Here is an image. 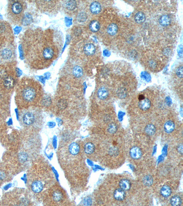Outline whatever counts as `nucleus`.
I'll return each instance as SVG.
<instances>
[{
    "mask_svg": "<svg viewBox=\"0 0 183 206\" xmlns=\"http://www.w3.org/2000/svg\"><path fill=\"white\" fill-rule=\"evenodd\" d=\"M175 128V124L173 121H169L165 123L164 129L165 132L168 133H171Z\"/></svg>",
    "mask_w": 183,
    "mask_h": 206,
    "instance_id": "2eb2a0df",
    "label": "nucleus"
},
{
    "mask_svg": "<svg viewBox=\"0 0 183 206\" xmlns=\"http://www.w3.org/2000/svg\"><path fill=\"white\" fill-rule=\"evenodd\" d=\"M156 129L155 126L153 124H148L147 125L145 128V132L148 135L153 136L156 132Z\"/></svg>",
    "mask_w": 183,
    "mask_h": 206,
    "instance_id": "6ab92c4d",
    "label": "nucleus"
},
{
    "mask_svg": "<svg viewBox=\"0 0 183 206\" xmlns=\"http://www.w3.org/2000/svg\"><path fill=\"white\" fill-rule=\"evenodd\" d=\"M84 204L85 205H91L92 204V200L90 198L85 199Z\"/></svg>",
    "mask_w": 183,
    "mask_h": 206,
    "instance_id": "e433bc0d",
    "label": "nucleus"
},
{
    "mask_svg": "<svg viewBox=\"0 0 183 206\" xmlns=\"http://www.w3.org/2000/svg\"><path fill=\"white\" fill-rule=\"evenodd\" d=\"M19 158L20 161L23 163L26 161L28 158V155L27 154L24 152H22L19 154Z\"/></svg>",
    "mask_w": 183,
    "mask_h": 206,
    "instance_id": "7c9ffc66",
    "label": "nucleus"
},
{
    "mask_svg": "<svg viewBox=\"0 0 183 206\" xmlns=\"http://www.w3.org/2000/svg\"><path fill=\"white\" fill-rule=\"evenodd\" d=\"M84 151L87 154H91L95 151V146L93 143H87L85 144L84 147Z\"/></svg>",
    "mask_w": 183,
    "mask_h": 206,
    "instance_id": "dca6fc26",
    "label": "nucleus"
},
{
    "mask_svg": "<svg viewBox=\"0 0 183 206\" xmlns=\"http://www.w3.org/2000/svg\"><path fill=\"white\" fill-rule=\"evenodd\" d=\"M151 105V101L148 99L145 98L139 102V107L143 110H147L149 109L150 108Z\"/></svg>",
    "mask_w": 183,
    "mask_h": 206,
    "instance_id": "0eeeda50",
    "label": "nucleus"
},
{
    "mask_svg": "<svg viewBox=\"0 0 183 206\" xmlns=\"http://www.w3.org/2000/svg\"><path fill=\"white\" fill-rule=\"evenodd\" d=\"M12 55V52L8 49H5L1 52V56L2 58L6 60L10 59Z\"/></svg>",
    "mask_w": 183,
    "mask_h": 206,
    "instance_id": "bb28decb",
    "label": "nucleus"
},
{
    "mask_svg": "<svg viewBox=\"0 0 183 206\" xmlns=\"http://www.w3.org/2000/svg\"><path fill=\"white\" fill-rule=\"evenodd\" d=\"M160 193L164 197H169L171 194V188L168 185H164L160 190Z\"/></svg>",
    "mask_w": 183,
    "mask_h": 206,
    "instance_id": "412c9836",
    "label": "nucleus"
},
{
    "mask_svg": "<svg viewBox=\"0 0 183 206\" xmlns=\"http://www.w3.org/2000/svg\"><path fill=\"white\" fill-rule=\"evenodd\" d=\"M120 187L124 191H128L131 187V183L129 180L122 179L119 183Z\"/></svg>",
    "mask_w": 183,
    "mask_h": 206,
    "instance_id": "ddd939ff",
    "label": "nucleus"
},
{
    "mask_svg": "<svg viewBox=\"0 0 183 206\" xmlns=\"http://www.w3.org/2000/svg\"><path fill=\"white\" fill-rule=\"evenodd\" d=\"M14 80L10 76H8L5 78L4 85L7 88H12L14 85Z\"/></svg>",
    "mask_w": 183,
    "mask_h": 206,
    "instance_id": "b1692460",
    "label": "nucleus"
},
{
    "mask_svg": "<svg viewBox=\"0 0 183 206\" xmlns=\"http://www.w3.org/2000/svg\"><path fill=\"white\" fill-rule=\"evenodd\" d=\"M23 6L21 3L15 2L13 3L11 7V11L14 14H19L21 13L23 10Z\"/></svg>",
    "mask_w": 183,
    "mask_h": 206,
    "instance_id": "6e6552de",
    "label": "nucleus"
},
{
    "mask_svg": "<svg viewBox=\"0 0 183 206\" xmlns=\"http://www.w3.org/2000/svg\"><path fill=\"white\" fill-rule=\"evenodd\" d=\"M131 158L134 159H138L141 158L142 155V150L138 147H133L131 148L130 151Z\"/></svg>",
    "mask_w": 183,
    "mask_h": 206,
    "instance_id": "20e7f679",
    "label": "nucleus"
},
{
    "mask_svg": "<svg viewBox=\"0 0 183 206\" xmlns=\"http://www.w3.org/2000/svg\"><path fill=\"white\" fill-rule=\"evenodd\" d=\"M183 67L180 66V67H179L177 69L176 71V73L177 75L179 78H181V79L183 78Z\"/></svg>",
    "mask_w": 183,
    "mask_h": 206,
    "instance_id": "72a5a7b5",
    "label": "nucleus"
},
{
    "mask_svg": "<svg viewBox=\"0 0 183 206\" xmlns=\"http://www.w3.org/2000/svg\"><path fill=\"white\" fill-rule=\"evenodd\" d=\"M40 88L37 83L32 80H26L20 85L17 97L19 101L25 105L32 104L40 96Z\"/></svg>",
    "mask_w": 183,
    "mask_h": 206,
    "instance_id": "f257e3e1",
    "label": "nucleus"
},
{
    "mask_svg": "<svg viewBox=\"0 0 183 206\" xmlns=\"http://www.w3.org/2000/svg\"><path fill=\"white\" fill-rule=\"evenodd\" d=\"M149 63L151 67H152V68H154L156 65V62L155 61H151Z\"/></svg>",
    "mask_w": 183,
    "mask_h": 206,
    "instance_id": "58836bf2",
    "label": "nucleus"
},
{
    "mask_svg": "<svg viewBox=\"0 0 183 206\" xmlns=\"http://www.w3.org/2000/svg\"><path fill=\"white\" fill-rule=\"evenodd\" d=\"M32 17L30 15L27 13L24 16V19H23V23L24 25H28L32 22Z\"/></svg>",
    "mask_w": 183,
    "mask_h": 206,
    "instance_id": "2f4dec72",
    "label": "nucleus"
},
{
    "mask_svg": "<svg viewBox=\"0 0 183 206\" xmlns=\"http://www.w3.org/2000/svg\"><path fill=\"white\" fill-rule=\"evenodd\" d=\"M178 53H179V56L180 57H182L183 56V49H182V46L181 45L179 47L178 49Z\"/></svg>",
    "mask_w": 183,
    "mask_h": 206,
    "instance_id": "4c0bfd02",
    "label": "nucleus"
},
{
    "mask_svg": "<svg viewBox=\"0 0 183 206\" xmlns=\"http://www.w3.org/2000/svg\"><path fill=\"white\" fill-rule=\"evenodd\" d=\"M66 7L68 10L71 11L74 10L76 7V1H67L66 3Z\"/></svg>",
    "mask_w": 183,
    "mask_h": 206,
    "instance_id": "cd10ccee",
    "label": "nucleus"
},
{
    "mask_svg": "<svg viewBox=\"0 0 183 206\" xmlns=\"http://www.w3.org/2000/svg\"><path fill=\"white\" fill-rule=\"evenodd\" d=\"M35 117L33 113L28 111L23 116L22 121L25 125L30 126L35 122Z\"/></svg>",
    "mask_w": 183,
    "mask_h": 206,
    "instance_id": "7ed1b4c3",
    "label": "nucleus"
},
{
    "mask_svg": "<svg viewBox=\"0 0 183 206\" xmlns=\"http://www.w3.org/2000/svg\"><path fill=\"white\" fill-rule=\"evenodd\" d=\"M87 16L86 14H85L84 12H81L80 13L78 16V19L79 22H83L86 20Z\"/></svg>",
    "mask_w": 183,
    "mask_h": 206,
    "instance_id": "473e14b6",
    "label": "nucleus"
},
{
    "mask_svg": "<svg viewBox=\"0 0 183 206\" xmlns=\"http://www.w3.org/2000/svg\"><path fill=\"white\" fill-rule=\"evenodd\" d=\"M183 146L182 144H180V145H178V146L177 147V150H178V152H179L180 154H181V155H182V154H183Z\"/></svg>",
    "mask_w": 183,
    "mask_h": 206,
    "instance_id": "c9c22d12",
    "label": "nucleus"
},
{
    "mask_svg": "<svg viewBox=\"0 0 183 206\" xmlns=\"http://www.w3.org/2000/svg\"><path fill=\"white\" fill-rule=\"evenodd\" d=\"M170 203L173 206H180L182 204V200L180 196H174L170 199Z\"/></svg>",
    "mask_w": 183,
    "mask_h": 206,
    "instance_id": "4be33fe9",
    "label": "nucleus"
},
{
    "mask_svg": "<svg viewBox=\"0 0 183 206\" xmlns=\"http://www.w3.org/2000/svg\"><path fill=\"white\" fill-rule=\"evenodd\" d=\"M159 22L162 26H167L171 23V19L168 15H163L159 19Z\"/></svg>",
    "mask_w": 183,
    "mask_h": 206,
    "instance_id": "9d476101",
    "label": "nucleus"
},
{
    "mask_svg": "<svg viewBox=\"0 0 183 206\" xmlns=\"http://www.w3.org/2000/svg\"><path fill=\"white\" fill-rule=\"evenodd\" d=\"M118 26L115 23H111L110 25H109V26L107 28V32L111 36L116 35L118 32Z\"/></svg>",
    "mask_w": 183,
    "mask_h": 206,
    "instance_id": "f3484780",
    "label": "nucleus"
},
{
    "mask_svg": "<svg viewBox=\"0 0 183 206\" xmlns=\"http://www.w3.org/2000/svg\"><path fill=\"white\" fill-rule=\"evenodd\" d=\"M114 198L117 201H122L125 198V191L121 188L117 189L114 191Z\"/></svg>",
    "mask_w": 183,
    "mask_h": 206,
    "instance_id": "1a4fd4ad",
    "label": "nucleus"
},
{
    "mask_svg": "<svg viewBox=\"0 0 183 206\" xmlns=\"http://www.w3.org/2000/svg\"><path fill=\"white\" fill-rule=\"evenodd\" d=\"M117 95L120 99L125 98L127 95V91L125 88H120L117 91Z\"/></svg>",
    "mask_w": 183,
    "mask_h": 206,
    "instance_id": "c756f323",
    "label": "nucleus"
},
{
    "mask_svg": "<svg viewBox=\"0 0 183 206\" xmlns=\"http://www.w3.org/2000/svg\"><path fill=\"white\" fill-rule=\"evenodd\" d=\"M145 99V98H144V96H143V95H140V96H139V99L140 101H142V99Z\"/></svg>",
    "mask_w": 183,
    "mask_h": 206,
    "instance_id": "ea45409f",
    "label": "nucleus"
},
{
    "mask_svg": "<svg viewBox=\"0 0 183 206\" xmlns=\"http://www.w3.org/2000/svg\"><path fill=\"white\" fill-rule=\"evenodd\" d=\"M89 28L92 32H98L100 28L99 23L96 20L92 21L89 24Z\"/></svg>",
    "mask_w": 183,
    "mask_h": 206,
    "instance_id": "5701e85b",
    "label": "nucleus"
},
{
    "mask_svg": "<svg viewBox=\"0 0 183 206\" xmlns=\"http://www.w3.org/2000/svg\"><path fill=\"white\" fill-rule=\"evenodd\" d=\"M117 129H118V128H117L116 124L113 123L110 124L109 125V127H108V132L111 133V134H114V133H115L117 131Z\"/></svg>",
    "mask_w": 183,
    "mask_h": 206,
    "instance_id": "c85d7f7f",
    "label": "nucleus"
},
{
    "mask_svg": "<svg viewBox=\"0 0 183 206\" xmlns=\"http://www.w3.org/2000/svg\"><path fill=\"white\" fill-rule=\"evenodd\" d=\"M91 12L94 14H97L100 12L101 10V6L99 3L95 1L91 4L90 7Z\"/></svg>",
    "mask_w": 183,
    "mask_h": 206,
    "instance_id": "9b49d317",
    "label": "nucleus"
},
{
    "mask_svg": "<svg viewBox=\"0 0 183 206\" xmlns=\"http://www.w3.org/2000/svg\"><path fill=\"white\" fill-rule=\"evenodd\" d=\"M73 74L76 78H80L83 75V70L81 67L76 65L73 69Z\"/></svg>",
    "mask_w": 183,
    "mask_h": 206,
    "instance_id": "393cba45",
    "label": "nucleus"
},
{
    "mask_svg": "<svg viewBox=\"0 0 183 206\" xmlns=\"http://www.w3.org/2000/svg\"><path fill=\"white\" fill-rule=\"evenodd\" d=\"M153 182V177L150 175L145 176L143 179V183L144 184V185L147 187H150L152 185Z\"/></svg>",
    "mask_w": 183,
    "mask_h": 206,
    "instance_id": "a878e982",
    "label": "nucleus"
},
{
    "mask_svg": "<svg viewBox=\"0 0 183 206\" xmlns=\"http://www.w3.org/2000/svg\"><path fill=\"white\" fill-rule=\"evenodd\" d=\"M42 56L44 61H45L46 62L52 60L55 56V51L53 48L50 46L46 47L43 50Z\"/></svg>",
    "mask_w": 183,
    "mask_h": 206,
    "instance_id": "f03ea898",
    "label": "nucleus"
},
{
    "mask_svg": "<svg viewBox=\"0 0 183 206\" xmlns=\"http://www.w3.org/2000/svg\"><path fill=\"white\" fill-rule=\"evenodd\" d=\"M109 152H110V154H112L113 155H116L118 154V150L116 147L111 148L110 150V151H109Z\"/></svg>",
    "mask_w": 183,
    "mask_h": 206,
    "instance_id": "f704fd0d",
    "label": "nucleus"
},
{
    "mask_svg": "<svg viewBox=\"0 0 183 206\" xmlns=\"http://www.w3.org/2000/svg\"><path fill=\"white\" fill-rule=\"evenodd\" d=\"M31 188L34 192L39 193L42 191L43 185L41 182L39 181H36L32 183Z\"/></svg>",
    "mask_w": 183,
    "mask_h": 206,
    "instance_id": "f8f14e48",
    "label": "nucleus"
},
{
    "mask_svg": "<svg viewBox=\"0 0 183 206\" xmlns=\"http://www.w3.org/2000/svg\"><path fill=\"white\" fill-rule=\"evenodd\" d=\"M135 20L136 22L139 23L141 24L142 23H144L146 20V16L144 13H143L142 12H139L136 14L135 16Z\"/></svg>",
    "mask_w": 183,
    "mask_h": 206,
    "instance_id": "aec40b11",
    "label": "nucleus"
},
{
    "mask_svg": "<svg viewBox=\"0 0 183 206\" xmlns=\"http://www.w3.org/2000/svg\"><path fill=\"white\" fill-rule=\"evenodd\" d=\"M97 95L100 99H105L108 97L109 92L105 87H101L98 91Z\"/></svg>",
    "mask_w": 183,
    "mask_h": 206,
    "instance_id": "4468645a",
    "label": "nucleus"
},
{
    "mask_svg": "<svg viewBox=\"0 0 183 206\" xmlns=\"http://www.w3.org/2000/svg\"><path fill=\"white\" fill-rule=\"evenodd\" d=\"M83 50L86 55L87 56H92L95 54L96 48L94 45L89 43L85 45Z\"/></svg>",
    "mask_w": 183,
    "mask_h": 206,
    "instance_id": "423d86ee",
    "label": "nucleus"
},
{
    "mask_svg": "<svg viewBox=\"0 0 183 206\" xmlns=\"http://www.w3.org/2000/svg\"><path fill=\"white\" fill-rule=\"evenodd\" d=\"M52 197L55 202H61L63 198V194L60 190H56L53 193Z\"/></svg>",
    "mask_w": 183,
    "mask_h": 206,
    "instance_id": "a211bd4d",
    "label": "nucleus"
},
{
    "mask_svg": "<svg viewBox=\"0 0 183 206\" xmlns=\"http://www.w3.org/2000/svg\"><path fill=\"white\" fill-rule=\"evenodd\" d=\"M80 147L79 145L76 143H72L69 144L68 147V151L70 154L76 156L79 153Z\"/></svg>",
    "mask_w": 183,
    "mask_h": 206,
    "instance_id": "39448f33",
    "label": "nucleus"
}]
</instances>
